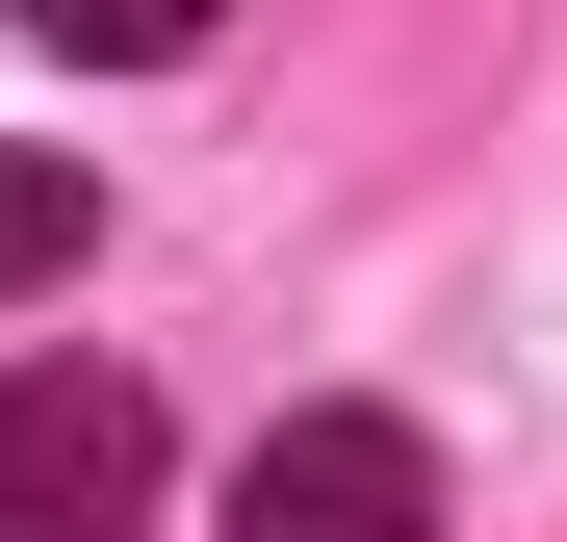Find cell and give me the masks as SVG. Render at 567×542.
<instances>
[{
    "mask_svg": "<svg viewBox=\"0 0 567 542\" xmlns=\"http://www.w3.org/2000/svg\"><path fill=\"white\" fill-rule=\"evenodd\" d=\"M155 517V388L130 361H0V542H130Z\"/></svg>",
    "mask_w": 567,
    "mask_h": 542,
    "instance_id": "cell-1",
    "label": "cell"
},
{
    "mask_svg": "<svg viewBox=\"0 0 567 542\" xmlns=\"http://www.w3.org/2000/svg\"><path fill=\"white\" fill-rule=\"evenodd\" d=\"M233 542H439V439L413 413H284L233 466Z\"/></svg>",
    "mask_w": 567,
    "mask_h": 542,
    "instance_id": "cell-2",
    "label": "cell"
},
{
    "mask_svg": "<svg viewBox=\"0 0 567 542\" xmlns=\"http://www.w3.org/2000/svg\"><path fill=\"white\" fill-rule=\"evenodd\" d=\"M27 27H52L78 78H155V52H207V27H233V0H27Z\"/></svg>",
    "mask_w": 567,
    "mask_h": 542,
    "instance_id": "cell-3",
    "label": "cell"
},
{
    "mask_svg": "<svg viewBox=\"0 0 567 542\" xmlns=\"http://www.w3.org/2000/svg\"><path fill=\"white\" fill-rule=\"evenodd\" d=\"M78 233H104V207H78V155H0V285H52Z\"/></svg>",
    "mask_w": 567,
    "mask_h": 542,
    "instance_id": "cell-4",
    "label": "cell"
}]
</instances>
